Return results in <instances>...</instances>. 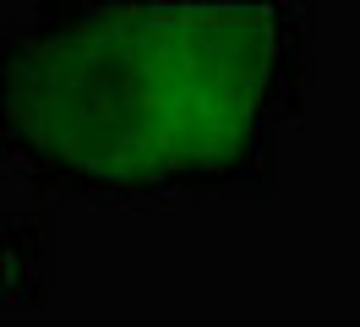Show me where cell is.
Masks as SVG:
<instances>
[{
    "label": "cell",
    "instance_id": "6da1fadb",
    "mask_svg": "<svg viewBox=\"0 0 360 327\" xmlns=\"http://www.w3.org/2000/svg\"><path fill=\"white\" fill-rule=\"evenodd\" d=\"M290 6H60L6 44V136L49 186L93 196L246 180L295 109Z\"/></svg>",
    "mask_w": 360,
    "mask_h": 327
}]
</instances>
